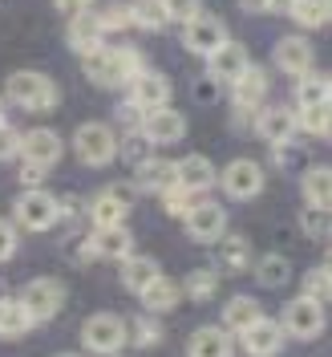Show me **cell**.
<instances>
[{
    "label": "cell",
    "instance_id": "cell-37",
    "mask_svg": "<svg viewBox=\"0 0 332 357\" xmlns=\"http://www.w3.org/2000/svg\"><path fill=\"white\" fill-rule=\"evenodd\" d=\"M29 329H33V321L21 312V305L17 301H0V337L13 341V337H24Z\"/></svg>",
    "mask_w": 332,
    "mask_h": 357
},
{
    "label": "cell",
    "instance_id": "cell-8",
    "mask_svg": "<svg viewBox=\"0 0 332 357\" xmlns=\"http://www.w3.org/2000/svg\"><path fill=\"white\" fill-rule=\"evenodd\" d=\"M219 183L235 203H247L264 191V167L255 158H235V162H227V171L219 175Z\"/></svg>",
    "mask_w": 332,
    "mask_h": 357
},
{
    "label": "cell",
    "instance_id": "cell-9",
    "mask_svg": "<svg viewBox=\"0 0 332 357\" xmlns=\"http://www.w3.org/2000/svg\"><path fill=\"white\" fill-rule=\"evenodd\" d=\"M182 223H187V236L199 240V244H215L219 236H227V211L211 199H199L182 215Z\"/></svg>",
    "mask_w": 332,
    "mask_h": 357
},
{
    "label": "cell",
    "instance_id": "cell-26",
    "mask_svg": "<svg viewBox=\"0 0 332 357\" xmlns=\"http://www.w3.org/2000/svg\"><path fill=\"white\" fill-rule=\"evenodd\" d=\"M158 276H162V272H158L155 256H126V260H122V284L130 292H142L146 284H155Z\"/></svg>",
    "mask_w": 332,
    "mask_h": 357
},
{
    "label": "cell",
    "instance_id": "cell-30",
    "mask_svg": "<svg viewBox=\"0 0 332 357\" xmlns=\"http://www.w3.org/2000/svg\"><path fill=\"white\" fill-rule=\"evenodd\" d=\"M219 264L227 272H247L251 268V244H247V236H219Z\"/></svg>",
    "mask_w": 332,
    "mask_h": 357
},
{
    "label": "cell",
    "instance_id": "cell-20",
    "mask_svg": "<svg viewBox=\"0 0 332 357\" xmlns=\"http://www.w3.org/2000/svg\"><path fill=\"white\" fill-rule=\"evenodd\" d=\"M61 138H57V130H24L21 134V158H29V162H45V167H53L57 158H61Z\"/></svg>",
    "mask_w": 332,
    "mask_h": 357
},
{
    "label": "cell",
    "instance_id": "cell-14",
    "mask_svg": "<svg viewBox=\"0 0 332 357\" xmlns=\"http://www.w3.org/2000/svg\"><path fill=\"white\" fill-rule=\"evenodd\" d=\"M86 240H89L93 260H126V256H134V236L122 223H113V227H93Z\"/></svg>",
    "mask_w": 332,
    "mask_h": 357
},
{
    "label": "cell",
    "instance_id": "cell-28",
    "mask_svg": "<svg viewBox=\"0 0 332 357\" xmlns=\"http://www.w3.org/2000/svg\"><path fill=\"white\" fill-rule=\"evenodd\" d=\"M142 296V305L150 312H166V309H175L178 301H182V289H178L175 280H166V276H158L155 284H146V289L138 292Z\"/></svg>",
    "mask_w": 332,
    "mask_h": 357
},
{
    "label": "cell",
    "instance_id": "cell-6",
    "mask_svg": "<svg viewBox=\"0 0 332 357\" xmlns=\"http://www.w3.org/2000/svg\"><path fill=\"white\" fill-rule=\"evenodd\" d=\"M13 215H17V227L45 231V227H53V223L61 220L57 215V195H49L45 187H33V191H24L21 199H17Z\"/></svg>",
    "mask_w": 332,
    "mask_h": 357
},
{
    "label": "cell",
    "instance_id": "cell-4",
    "mask_svg": "<svg viewBox=\"0 0 332 357\" xmlns=\"http://www.w3.org/2000/svg\"><path fill=\"white\" fill-rule=\"evenodd\" d=\"M73 155L86 167H106L118 155V134L110 122H86L73 130Z\"/></svg>",
    "mask_w": 332,
    "mask_h": 357
},
{
    "label": "cell",
    "instance_id": "cell-19",
    "mask_svg": "<svg viewBox=\"0 0 332 357\" xmlns=\"http://www.w3.org/2000/svg\"><path fill=\"white\" fill-rule=\"evenodd\" d=\"M239 337H244V349L251 357H276L280 354V345H284V329H280V321H267V317H260L255 325H247Z\"/></svg>",
    "mask_w": 332,
    "mask_h": 357
},
{
    "label": "cell",
    "instance_id": "cell-15",
    "mask_svg": "<svg viewBox=\"0 0 332 357\" xmlns=\"http://www.w3.org/2000/svg\"><path fill=\"white\" fill-rule=\"evenodd\" d=\"M65 41L73 53H93L97 45H106V29H102V21H97V13L93 8H86V13H73L69 17V29H65Z\"/></svg>",
    "mask_w": 332,
    "mask_h": 357
},
{
    "label": "cell",
    "instance_id": "cell-43",
    "mask_svg": "<svg viewBox=\"0 0 332 357\" xmlns=\"http://www.w3.org/2000/svg\"><path fill=\"white\" fill-rule=\"evenodd\" d=\"M271 162H276V167H296V162H308V151H304L296 138H284V142L271 146Z\"/></svg>",
    "mask_w": 332,
    "mask_h": 357
},
{
    "label": "cell",
    "instance_id": "cell-49",
    "mask_svg": "<svg viewBox=\"0 0 332 357\" xmlns=\"http://www.w3.org/2000/svg\"><path fill=\"white\" fill-rule=\"evenodd\" d=\"M118 126H126V130H138V126H142V110H138L134 102H122V106H118ZM118 126H113V130H118Z\"/></svg>",
    "mask_w": 332,
    "mask_h": 357
},
{
    "label": "cell",
    "instance_id": "cell-52",
    "mask_svg": "<svg viewBox=\"0 0 332 357\" xmlns=\"http://www.w3.org/2000/svg\"><path fill=\"white\" fill-rule=\"evenodd\" d=\"M239 8H247V13H267V0H239Z\"/></svg>",
    "mask_w": 332,
    "mask_h": 357
},
{
    "label": "cell",
    "instance_id": "cell-10",
    "mask_svg": "<svg viewBox=\"0 0 332 357\" xmlns=\"http://www.w3.org/2000/svg\"><path fill=\"white\" fill-rule=\"evenodd\" d=\"M223 41H227V24L219 17H211V13H199V17H191L182 24V45L191 53H199V57H211Z\"/></svg>",
    "mask_w": 332,
    "mask_h": 357
},
{
    "label": "cell",
    "instance_id": "cell-25",
    "mask_svg": "<svg viewBox=\"0 0 332 357\" xmlns=\"http://www.w3.org/2000/svg\"><path fill=\"white\" fill-rule=\"evenodd\" d=\"M300 195H304V207H329V203H332V175H329V167H308L304 178H300Z\"/></svg>",
    "mask_w": 332,
    "mask_h": 357
},
{
    "label": "cell",
    "instance_id": "cell-35",
    "mask_svg": "<svg viewBox=\"0 0 332 357\" xmlns=\"http://www.w3.org/2000/svg\"><path fill=\"white\" fill-rule=\"evenodd\" d=\"M126 337H130L138 349H155V345H162V325H158L155 317H134L130 325H126Z\"/></svg>",
    "mask_w": 332,
    "mask_h": 357
},
{
    "label": "cell",
    "instance_id": "cell-36",
    "mask_svg": "<svg viewBox=\"0 0 332 357\" xmlns=\"http://www.w3.org/2000/svg\"><path fill=\"white\" fill-rule=\"evenodd\" d=\"M178 289H182V296H191V301H199V305H203V301H211V296H215L219 276H215V272H207V268H195Z\"/></svg>",
    "mask_w": 332,
    "mask_h": 357
},
{
    "label": "cell",
    "instance_id": "cell-17",
    "mask_svg": "<svg viewBox=\"0 0 332 357\" xmlns=\"http://www.w3.org/2000/svg\"><path fill=\"white\" fill-rule=\"evenodd\" d=\"M215 167H211V158L207 155H187L182 162H175V183L182 191H191V195H203V191H211L215 187Z\"/></svg>",
    "mask_w": 332,
    "mask_h": 357
},
{
    "label": "cell",
    "instance_id": "cell-45",
    "mask_svg": "<svg viewBox=\"0 0 332 357\" xmlns=\"http://www.w3.org/2000/svg\"><path fill=\"white\" fill-rule=\"evenodd\" d=\"M162 8H166V17L171 21H191V17H199L203 13V0H162Z\"/></svg>",
    "mask_w": 332,
    "mask_h": 357
},
{
    "label": "cell",
    "instance_id": "cell-12",
    "mask_svg": "<svg viewBox=\"0 0 332 357\" xmlns=\"http://www.w3.org/2000/svg\"><path fill=\"white\" fill-rule=\"evenodd\" d=\"M267 89H271V77H267L264 66H247L235 82H231V102L235 110H260L267 102Z\"/></svg>",
    "mask_w": 332,
    "mask_h": 357
},
{
    "label": "cell",
    "instance_id": "cell-55",
    "mask_svg": "<svg viewBox=\"0 0 332 357\" xmlns=\"http://www.w3.org/2000/svg\"><path fill=\"white\" fill-rule=\"evenodd\" d=\"M0 122H4V98H0Z\"/></svg>",
    "mask_w": 332,
    "mask_h": 357
},
{
    "label": "cell",
    "instance_id": "cell-53",
    "mask_svg": "<svg viewBox=\"0 0 332 357\" xmlns=\"http://www.w3.org/2000/svg\"><path fill=\"white\" fill-rule=\"evenodd\" d=\"M296 0H267V13H288Z\"/></svg>",
    "mask_w": 332,
    "mask_h": 357
},
{
    "label": "cell",
    "instance_id": "cell-51",
    "mask_svg": "<svg viewBox=\"0 0 332 357\" xmlns=\"http://www.w3.org/2000/svg\"><path fill=\"white\" fill-rule=\"evenodd\" d=\"M65 17H73V13H86V8H93V0H53Z\"/></svg>",
    "mask_w": 332,
    "mask_h": 357
},
{
    "label": "cell",
    "instance_id": "cell-11",
    "mask_svg": "<svg viewBox=\"0 0 332 357\" xmlns=\"http://www.w3.org/2000/svg\"><path fill=\"white\" fill-rule=\"evenodd\" d=\"M251 130L260 134L267 146H276L284 138H296V110L292 106H260L255 118H251Z\"/></svg>",
    "mask_w": 332,
    "mask_h": 357
},
{
    "label": "cell",
    "instance_id": "cell-29",
    "mask_svg": "<svg viewBox=\"0 0 332 357\" xmlns=\"http://www.w3.org/2000/svg\"><path fill=\"white\" fill-rule=\"evenodd\" d=\"M130 24L146 29V33H162L171 24V17H166L162 0H130Z\"/></svg>",
    "mask_w": 332,
    "mask_h": 357
},
{
    "label": "cell",
    "instance_id": "cell-5",
    "mask_svg": "<svg viewBox=\"0 0 332 357\" xmlns=\"http://www.w3.org/2000/svg\"><path fill=\"white\" fill-rule=\"evenodd\" d=\"M81 345L89 354H102L110 357L126 345V321L118 312H93L86 325H81Z\"/></svg>",
    "mask_w": 332,
    "mask_h": 357
},
{
    "label": "cell",
    "instance_id": "cell-42",
    "mask_svg": "<svg viewBox=\"0 0 332 357\" xmlns=\"http://www.w3.org/2000/svg\"><path fill=\"white\" fill-rule=\"evenodd\" d=\"M97 21H102V29H110V33H122V29H130V4H122V0H110V4L97 13Z\"/></svg>",
    "mask_w": 332,
    "mask_h": 357
},
{
    "label": "cell",
    "instance_id": "cell-22",
    "mask_svg": "<svg viewBox=\"0 0 332 357\" xmlns=\"http://www.w3.org/2000/svg\"><path fill=\"white\" fill-rule=\"evenodd\" d=\"M235 354V341L227 329H199V333L191 337V345H187V357H231Z\"/></svg>",
    "mask_w": 332,
    "mask_h": 357
},
{
    "label": "cell",
    "instance_id": "cell-48",
    "mask_svg": "<svg viewBox=\"0 0 332 357\" xmlns=\"http://www.w3.org/2000/svg\"><path fill=\"white\" fill-rule=\"evenodd\" d=\"M13 252H17V227L0 220V264H4V260H13Z\"/></svg>",
    "mask_w": 332,
    "mask_h": 357
},
{
    "label": "cell",
    "instance_id": "cell-3",
    "mask_svg": "<svg viewBox=\"0 0 332 357\" xmlns=\"http://www.w3.org/2000/svg\"><path fill=\"white\" fill-rule=\"evenodd\" d=\"M17 305H21V312L33 325H45V321H53L61 312V305H65V284L53 280V276H37V280H29L21 289Z\"/></svg>",
    "mask_w": 332,
    "mask_h": 357
},
{
    "label": "cell",
    "instance_id": "cell-46",
    "mask_svg": "<svg viewBox=\"0 0 332 357\" xmlns=\"http://www.w3.org/2000/svg\"><path fill=\"white\" fill-rule=\"evenodd\" d=\"M17 155H21V134H17V126L0 122V162H8Z\"/></svg>",
    "mask_w": 332,
    "mask_h": 357
},
{
    "label": "cell",
    "instance_id": "cell-1",
    "mask_svg": "<svg viewBox=\"0 0 332 357\" xmlns=\"http://www.w3.org/2000/svg\"><path fill=\"white\" fill-rule=\"evenodd\" d=\"M142 69H146V61L134 45H97L93 53H86V77L102 89L130 86Z\"/></svg>",
    "mask_w": 332,
    "mask_h": 357
},
{
    "label": "cell",
    "instance_id": "cell-54",
    "mask_svg": "<svg viewBox=\"0 0 332 357\" xmlns=\"http://www.w3.org/2000/svg\"><path fill=\"white\" fill-rule=\"evenodd\" d=\"M0 301H8V296H4V280H0Z\"/></svg>",
    "mask_w": 332,
    "mask_h": 357
},
{
    "label": "cell",
    "instance_id": "cell-18",
    "mask_svg": "<svg viewBox=\"0 0 332 357\" xmlns=\"http://www.w3.org/2000/svg\"><path fill=\"white\" fill-rule=\"evenodd\" d=\"M271 61H276L280 73H288V77H304L312 69V45L304 41V37H280Z\"/></svg>",
    "mask_w": 332,
    "mask_h": 357
},
{
    "label": "cell",
    "instance_id": "cell-32",
    "mask_svg": "<svg viewBox=\"0 0 332 357\" xmlns=\"http://www.w3.org/2000/svg\"><path fill=\"white\" fill-rule=\"evenodd\" d=\"M329 102V77L308 69L304 77H296V106H320Z\"/></svg>",
    "mask_w": 332,
    "mask_h": 357
},
{
    "label": "cell",
    "instance_id": "cell-2",
    "mask_svg": "<svg viewBox=\"0 0 332 357\" xmlns=\"http://www.w3.org/2000/svg\"><path fill=\"white\" fill-rule=\"evenodd\" d=\"M4 98H8L13 106L29 110V114L53 110V106H57V82L45 77V73H37V69H21V73H8Z\"/></svg>",
    "mask_w": 332,
    "mask_h": 357
},
{
    "label": "cell",
    "instance_id": "cell-39",
    "mask_svg": "<svg viewBox=\"0 0 332 357\" xmlns=\"http://www.w3.org/2000/svg\"><path fill=\"white\" fill-rule=\"evenodd\" d=\"M158 199H162V211H166V215H178V220H182V215H187V211H191V207L199 203V195L182 191V187L175 183V187H166V191H162Z\"/></svg>",
    "mask_w": 332,
    "mask_h": 357
},
{
    "label": "cell",
    "instance_id": "cell-23",
    "mask_svg": "<svg viewBox=\"0 0 332 357\" xmlns=\"http://www.w3.org/2000/svg\"><path fill=\"white\" fill-rule=\"evenodd\" d=\"M138 191H150V195H162L166 187H175V162H166V158H146V162H138V183H134Z\"/></svg>",
    "mask_w": 332,
    "mask_h": 357
},
{
    "label": "cell",
    "instance_id": "cell-40",
    "mask_svg": "<svg viewBox=\"0 0 332 357\" xmlns=\"http://www.w3.org/2000/svg\"><path fill=\"white\" fill-rule=\"evenodd\" d=\"M304 296L316 301V305H324V301L332 296L329 292V264H316L308 276H304Z\"/></svg>",
    "mask_w": 332,
    "mask_h": 357
},
{
    "label": "cell",
    "instance_id": "cell-33",
    "mask_svg": "<svg viewBox=\"0 0 332 357\" xmlns=\"http://www.w3.org/2000/svg\"><path fill=\"white\" fill-rule=\"evenodd\" d=\"M288 17L300 29H324L329 24V0H296L288 8Z\"/></svg>",
    "mask_w": 332,
    "mask_h": 357
},
{
    "label": "cell",
    "instance_id": "cell-7",
    "mask_svg": "<svg viewBox=\"0 0 332 357\" xmlns=\"http://www.w3.org/2000/svg\"><path fill=\"white\" fill-rule=\"evenodd\" d=\"M280 329L288 337H296V341L320 337L324 333V305H316L308 296H296L288 309H284V317H280Z\"/></svg>",
    "mask_w": 332,
    "mask_h": 357
},
{
    "label": "cell",
    "instance_id": "cell-44",
    "mask_svg": "<svg viewBox=\"0 0 332 357\" xmlns=\"http://www.w3.org/2000/svg\"><path fill=\"white\" fill-rule=\"evenodd\" d=\"M191 98H195V102H203V106L219 102V77H211V73H199V77L191 82Z\"/></svg>",
    "mask_w": 332,
    "mask_h": 357
},
{
    "label": "cell",
    "instance_id": "cell-16",
    "mask_svg": "<svg viewBox=\"0 0 332 357\" xmlns=\"http://www.w3.org/2000/svg\"><path fill=\"white\" fill-rule=\"evenodd\" d=\"M166 98H171V82H166L162 73H155V69H142L130 82V98H126V102H134L142 114H150V110H158V106H166Z\"/></svg>",
    "mask_w": 332,
    "mask_h": 357
},
{
    "label": "cell",
    "instance_id": "cell-31",
    "mask_svg": "<svg viewBox=\"0 0 332 357\" xmlns=\"http://www.w3.org/2000/svg\"><path fill=\"white\" fill-rule=\"evenodd\" d=\"M126 203L122 199H113L110 191H97L93 195V203H89V215H93V227H113V223H122L126 220Z\"/></svg>",
    "mask_w": 332,
    "mask_h": 357
},
{
    "label": "cell",
    "instance_id": "cell-27",
    "mask_svg": "<svg viewBox=\"0 0 332 357\" xmlns=\"http://www.w3.org/2000/svg\"><path fill=\"white\" fill-rule=\"evenodd\" d=\"M255 280L264 284V289H284L292 280V260L288 256H280V252H267L255 260Z\"/></svg>",
    "mask_w": 332,
    "mask_h": 357
},
{
    "label": "cell",
    "instance_id": "cell-47",
    "mask_svg": "<svg viewBox=\"0 0 332 357\" xmlns=\"http://www.w3.org/2000/svg\"><path fill=\"white\" fill-rule=\"evenodd\" d=\"M49 171H53V167H45V162H29V158H24L21 171H17V178L24 183V191H33V187H41V183H45Z\"/></svg>",
    "mask_w": 332,
    "mask_h": 357
},
{
    "label": "cell",
    "instance_id": "cell-38",
    "mask_svg": "<svg viewBox=\"0 0 332 357\" xmlns=\"http://www.w3.org/2000/svg\"><path fill=\"white\" fill-rule=\"evenodd\" d=\"M150 151H155V142H150L142 130H130V134H126V142H118V155L126 158V162H134V167H138V162H146V158H155Z\"/></svg>",
    "mask_w": 332,
    "mask_h": 357
},
{
    "label": "cell",
    "instance_id": "cell-57",
    "mask_svg": "<svg viewBox=\"0 0 332 357\" xmlns=\"http://www.w3.org/2000/svg\"><path fill=\"white\" fill-rule=\"evenodd\" d=\"M110 357H118V354H110Z\"/></svg>",
    "mask_w": 332,
    "mask_h": 357
},
{
    "label": "cell",
    "instance_id": "cell-34",
    "mask_svg": "<svg viewBox=\"0 0 332 357\" xmlns=\"http://www.w3.org/2000/svg\"><path fill=\"white\" fill-rule=\"evenodd\" d=\"M329 122H332L329 102H320V106H296V130H308V134H316V138H329Z\"/></svg>",
    "mask_w": 332,
    "mask_h": 357
},
{
    "label": "cell",
    "instance_id": "cell-24",
    "mask_svg": "<svg viewBox=\"0 0 332 357\" xmlns=\"http://www.w3.org/2000/svg\"><path fill=\"white\" fill-rule=\"evenodd\" d=\"M260 317H264V309H260L255 296H235V301L223 305V325H227V333H244L247 325H255Z\"/></svg>",
    "mask_w": 332,
    "mask_h": 357
},
{
    "label": "cell",
    "instance_id": "cell-13",
    "mask_svg": "<svg viewBox=\"0 0 332 357\" xmlns=\"http://www.w3.org/2000/svg\"><path fill=\"white\" fill-rule=\"evenodd\" d=\"M138 130L146 134L155 146H175L178 138L187 134V118L178 110H171V106H158V110L142 114V126H138Z\"/></svg>",
    "mask_w": 332,
    "mask_h": 357
},
{
    "label": "cell",
    "instance_id": "cell-21",
    "mask_svg": "<svg viewBox=\"0 0 332 357\" xmlns=\"http://www.w3.org/2000/svg\"><path fill=\"white\" fill-rule=\"evenodd\" d=\"M207 61H211V77H219V82H235V77H239V73L251 66L247 49H244L239 41H231V37H227V41H223L219 49L207 57Z\"/></svg>",
    "mask_w": 332,
    "mask_h": 357
},
{
    "label": "cell",
    "instance_id": "cell-41",
    "mask_svg": "<svg viewBox=\"0 0 332 357\" xmlns=\"http://www.w3.org/2000/svg\"><path fill=\"white\" fill-rule=\"evenodd\" d=\"M300 227L312 240H324L329 236V207H304L300 211Z\"/></svg>",
    "mask_w": 332,
    "mask_h": 357
},
{
    "label": "cell",
    "instance_id": "cell-50",
    "mask_svg": "<svg viewBox=\"0 0 332 357\" xmlns=\"http://www.w3.org/2000/svg\"><path fill=\"white\" fill-rule=\"evenodd\" d=\"M106 191H110L113 199H122L126 207H134V195H138V187H134V183H110Z\"/></svg>",
    "mask_w": 332,
    "mask_h": 357
},
{
    "label": "cell",
    "instance_id": "cell-56",
    "mask_svg": "<svg viewBox=\"0 0 332 357\" xmlns=\"http://www.w3.org/2000/svg\"><path fill=\"white\" fill-rule=\"evenodd\" d=\"M61 357H77V354H61Z\"/></svg>",
    "mask_w": 332,
    "mask_h": 357
}]
</instances>
